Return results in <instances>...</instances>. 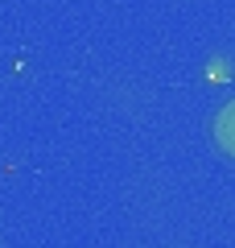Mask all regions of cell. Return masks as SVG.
Wrapping results in <instances>:
<instances>
[{
    "instance_id": "cell-1",
    "label": "cell",
    "mask_w": 235,
    "mask_h": 248,
    "mask_svg": "<svg viewBox=\"0 0 235 248\" xmlns=\"http://www.w3.org/2000/svg\"><path fill=\"white\" fill-rule=\"evenodd\" d=\"M215 145L235 157V99H231V104H223V108H219V116H215Z\"/></svg>"
}]
</instances>
